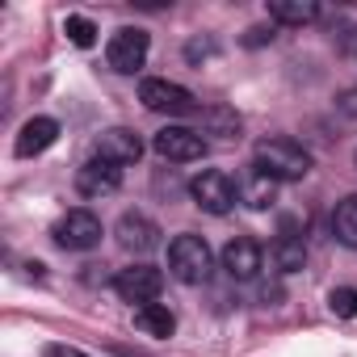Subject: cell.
I'll return each mask as SVG.
<instances>
[{
  "instance_id": "277c9868",
  "label": "cell",
  "mask_w": 357,
  "mask_h": 357,
  "mask_svg": "<svg viewBox=\"0 0 357 357\" xmlns=\"http://www.w3.org/2000/svg\"><path fill=\"white\" fill-rule=\"evenodd\" d=\"M147 51H151L147 30H139V26H122V30H114L109 43H105V63H109L118 76H135V72L147 63Z\"/></svg>"
},
{
  "instance_id": "ffe728a7",
  "label": "cell",
  "mask_w": 357,
  "mask_h": 357,
  "mask_svg": "<svg viewBox=\"0 0 357 357\" xmlns=\"http://www.w3.org/2000/svg\"><path fill=\"white\" fill-rule=\"evenodd\" d=\"M328 307H332V315H340V319H357V290L336 286V290L328 294Z\"/></svg>"
},
{
  "instance_id": "603a6c76",
  "label": "cell",
  "mask_w": 357,
  "mask_h": 357,
  "mask_svg": "<svg viewBox=\"0 0 357 357\" xmlns=\"http://www.w3.org/2000/svg\"><path fill=\"white\" fill-rule=\"evenodd\" d=\"M118 357H143V353H130V349H118Z\"/></svg>"
},
{
  "instance_id": "7a4b0ae2",
  "label": "cell",
  "mask_w": 357,
  "mask_h": 357,
  "mask_svg": "<svg viewBox=\"0 0 357 357\" xmlns=\"http://www.w3.org/2000/svg\"><path fill=\"white\" fill-rule=\"evenodd\" d=\"M211 265H215V252L202 236L185 231V236H176L168 244V273L181 282V286H202L211 278Z\"/></svg>"
},
{
  "instance_id": "8fae6325",
  "label": "cell",
  "mask_w": 357,
  "mask_h": 357,
  "mask_svg": "<svg viewBox=\"0 0 357 357\" xmlns=\"http://www.w3.org/2000/svg\"><path fill=\"white\" fill-rule=\"evenodd\" d=\"M114 236H118V244H122L126 252H151V248L160 244V223L147 219L143 211H126V215L118 219Z\"/></svg>"
},
{
  "instance_id": "30bf717a",
  "label": "cell",
  "mask_w": 357,
  "mask_h": 357,
  "mask_svg": "<svg viewBox=\"0 0 357 357\" xmlns=\"http://www.w3.org/2000/svg\"><path fill=\"white\" fill-rule=\"evenodd\" d=\"M273 265L282 273H298L307 265V227L298 219H282L278 223V240H273Z\"/></svg>"
},
{
  "instance_id": "2e32d148",
  "label": "cell",
  "mask_w": 357,
  "mask_h": 357,
  "mask_svg": "<svg viewBox=\"0 0 357 357\" xmlns=\"http://www.w3.org/2000/svg\"><path fill=\"white\" fill-rule=\"evenodd\" d=\"M135 328L147 332V336H172L176 332V315L164 303H143V307H135Z\"/></svg>"
},
{
  "instance_id": "4fadbf2b",
  "label": "cell",
  "mask_w": 357,
  "mask_h": 357,
  "mask_svg": "<svg viewBox=\"0 0 357 357\" xmlns=\"http://www.w3.org/2000/svg\"><path fill=\"white\" fill-rule=\"evenodd\" d=\"M236 194H240L244 206L265 211V206H273V198H278V181H273L269 172H261L257 164H248V168L240 172V181H236Z\"/></svg>"
},
{
  "instance_id": "d6986e66",
  "label": "cell",
  "mask_w": 357,
  "mask_h": 357,
  "mask_svg": "<svg viewBox=\"0 0 357 357\" xmlns=\"http://www.w3.org/2000/svg\"><path fill=\"white\" fill-rule=\"evenodd\" d=\"M63 34H68V38H72V47H80V51H89V47L97 43V26H93L89 17H76V13L63 22Z\"/></svg>"
},
{
  "instance_id": "7402d4cb",
  "label": "cell",
  "mask_w": 357,
  "mask_h": 357,
  "mask_svg": "<svg viewBox=\"0 0 357 357\" xmlns=\"http://www.w3.org/2000/svg\"><path fill=\"white\" fill-rule=\"evenodd\" d=\"M248 47H261V43H273V30H265V26H257V30H248V38H244Z\"/></svg>"
},
{
  "instance_id": "9a60e30c",
  "label": "cell",
  "mask_w": 357,
  "mask_h": 357,
  "mask_svg": "<svg viewBox=\"0 0 357 357\" xmlns=\"http://www.w3.org/2000/svg\"><path fill=\"white\" fill-rule=\"evenodd\" d=\"M55 139H59V122H55V118H47V114H38V118H30V122L22 126V135H17L13 151H17L22 160H30V155H43Z\"/></svg>"
},
{
  "instance_id": "3957f363",
  "label": "cell",
  "mask_w": 357,
  "mask_h": 357,
  "mask_svg": "<svg viewBox=\"0 0 357 357\" xmlns=\"http://www.w3.org/2000/svg\"><path fill=\"white\" fill-rule=\"evenodd\" d=\"M139 101L151 109V114H168V118H185V114H198V97L176 84V80H164V76H151L139 84Z\"/></svg>"
},
{
  "instance_id": "ac0fdd59",
  "label": "cell",
  "mask_w": 357,
  "mask_h": 357,
  "mask_svg": "<svg viewBox=\"0 0 357 357\" xmlns=\"http://www.w3.org/2000/svg\"><path fill=\"white\" fill-rule=\"evenodd\" d=\"M332 236L344 248L357 252V194H349L344 202H336V211H332Z\"/></svg>"
},
{
  "instance_id": "44dd1931",
  "label": "cell",
  "mask_w": 357,
  "mask_h": 357,
  "mask_svg": "<svg viewBox=\"0 0 357 357\" xmlns=\"http://www.w3.org/2000/svg\"><path fill=\"white\" fill-rule=\"evenodd\" d=\"M43 357H89L84 349H76V344H47L43 349Z\"/></svg>"
},
{
  "instance_id": "5b68a950",
  "label": "cell",
  "mask_w": 357,
  "mask_h": 357,
  "mask_svg": "<svg viewBox=\"0 0 357 357\" xmlns=\"http://www.w3.org/2000/svg\"><path fill=\"white\" fill-rule=\"evenodd\" d=\"M51 236H55V244H59L63 252H89V248L101 244V219H97L93 211L76 206V211L59 215V223L51 227Z\"/></svg>"
},
{
  "instance_id": "6da1fadb",
  "label": "cell",
  "mask_w": 357,
  "mask_h": 357,
  "mask_svg": "<svg viewBox=\"0 0 357 357\" xmlns=\"http://www.w3.org/2000/svg\"><path fill=\"white\" fill-rule=\"evenodd\" d=\"M252 164H257L261 172H269L273 181L282 185V181H303L315 160H311V151H307L303 143H294V139H286V135H273V139H261V143L252 147Z\"/></svg>"
},
{
  "instance_id": "9c48e42d",
  "label": "cell",
  "mask_w": 357,
  "mask_h": 357,
  "mask_svg": "<svg viewBox=\"0 0 357 357\" xmlns=\"http://www.w3.org/2000/svg\"><path fill=\"white\" fill-rule=\"evenodd\" d=\"M118 185H122V164H114L105 155H93L76 168V190L84 198H109V194H118Z\"/></svg>"
},
{
  "instance_id": "ba28073f",
  "label": "cell",
  "mask_w": 357,
  "mask_h": 357,
  "mask_svg": "<svg viewBox=\"0 0 357 357\" xmlns=\"http://www.w3.org/2000/svg\"><path fill=\"white\" fill-rule=\"evenodd\" d=\"M114 290L126 298V303H155L160 298V290H164V273L155 269V265H126V269H118V278H114Z\"/></svg>"
},
{
  "instance_id": "5bb4252c",
  "label": "cell",
  "mask_w": 357,
  "mask_h": 357,
  "mask_svg": "<svg viewBox=\"0 0 357 357\" xmlns=\"http://www.w3.org/2000/svg\"><path fill=\"white\" fill-rule=\"evenodd\" d=\"M97 155H105V160H114V164H135V160L143 155V139H139L130 126H109V130H101V139H97Z\"/></svg>"
},
{
  "instance_id": "e0dca14e",
  "label": "cell",
  "mask_w": 357,
  "mask_h": 357,
  "mask_svg": "<svg viewBox=\"0 0 357 357\" xmlns=\"http://www.w3.org/2000/svg\"><path fill=\"white\" fill-rule=\"evenodd\" d=\"M269 17L282 22V26H311L319 17V5H315V0H273Z\"/></svg>"
},
{
  "instance_id": "7c38bea8",
  "label": "cell",
  "mask_w": 357,
  "mask_h": 357,
  "mask_svg": "<svg viewBox=\"0 0 357 357\" xmlns=\"http://www.w3.org/2000/svg\"><path fill=\"white\" fill-rule=\"evenodd\" d=\"M261 265H265V252H261V244H257L252 236L227 240V248H223V269H227L236 282H252V278L261 273Z\"/></svg>"
},
{
  "instance_id": "52a82bcc",
  "label": "cell",
  "mask_w": 357,
  "mask_h": 357,
  "mask_svg": "<svg viewBox=\"0 0 357 357\" xmlns=\"http://www.w3.org/2000/svg\"><path fill=\"white\" fill-rule=\"evenodd\" d=\"M151 147L160 160H172V164H190V160L206 155V139L194 126H164V130H155Z\"/></svg>"
},
{
  "instance_id": "8992f818",
  "label": "cell",
  "mask_w": 357,
  "mask_h": 357,
  "mask_svg": "<svg viewBox=\"0 0 357 357\" xmlns=\"http://www.w3.org/2000/svg\"><path fill=\"white\" fill-rule=\"evenodd\" d=\"M190 198H194L206 215H227V211L240 202L236 181H231L223 168H206V172H198L194 181H190Z\"/></svg>"
}]
</instances>
